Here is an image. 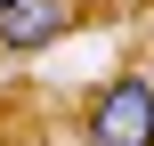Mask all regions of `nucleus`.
<instances>
[{
  "instance_id": "obj_5",
  "label": "nucleus",
  "mask_w": 154,
  "mask_h": 146,
  "mask_svg": "<svg viewBox=\"0 0 154 146\" xmlns=\"http://www.w3.org/2000/svg\"><path fill=\"white\" fill-rule=\"evenodd\" d=\"M32 146H49V138H32Z\"/></svg>"
},
{
  "instance_id": "obj_4",
  "label": "nucleus",
  "mask_w": 154,
  "mask_h": 146,
  "mask_svg": "<svg viewBox=\"0 0 154 146\" xmlns=\"http://www.w3.org/2000/svg\"><path fill=\"white\" fill-rule=\"evenodd\" d=\"M73 8H89V0H73Z\"/></svg>"
},
{
  "instance_id": "obj_1",
  "label": "nucleus",
  "mask_w": 154,
  "mask_h": 146,
  "mask_svg": "<svg viewBox=\"0 0 154 146\" xmlns=\"http://www.w3.org/2000/svg\"><path fill=\"white\" fill-rule=\"evenodd\" d=\"M81 138L89 146H154V73L97 81L89 106H81Z\"/></svg>"
},
{
  "instance_id": "obj_2",
  "label": "nucleus",
  "mask_w": 154,
  "mask_h": 146,
  "mask_svg": "<svg viewBox=\"0 0 154 146\" xmlns=\"http://www.w3.org/2000/svg\"><path fill=\"white\" fill-rule=\"evenodd\" d=\"M73 24H81L73 0H16V8L0 16V57H32V49H49V41H65Z\"/></svg>"
},
{
  "instance_id": "obj_3",
  "label": "nucleus",
  "mask_w": 154,
  "mask_h": 146,
  "mask_svg": "<svg viewBox=\"0 0 154 146\" xmlns=\"http://www.w3.org/2000/svg\"><path fill=\"white\" fill-rule=\"evenodd\" d=\"M8 8H16V0H0V16H8Z\"/></svg>"
}]
</instances>
